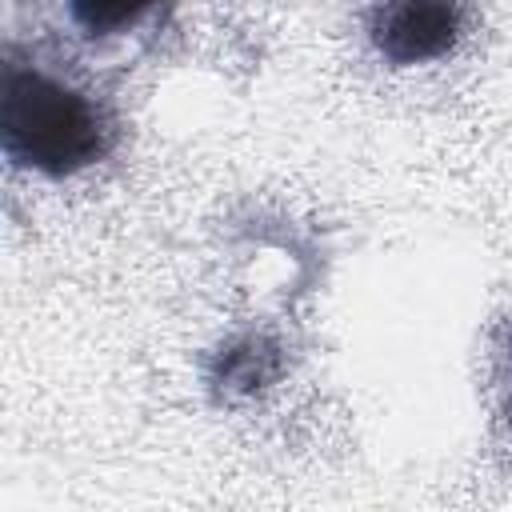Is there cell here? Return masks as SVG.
I'll list each match as a JSON object with an SVG mask.
<instances>
[{"label": "cell", "instance_id": "1", "mask_svg": "<svg viewBox=\"0 0 512 512\" xmlns=\"http://www.w3.org/2000/svg\"><path fill=\"white\" fill-rule=\"evenodd\" d=\"M0 140L8 160L44 176H72L104 156L108 128L88 96L36 68L8 64L0 96Z\"/></svg>", "mask_w": 512, "mask_h": 512}, {"label": "cell", "instance_id": "2", "mask_svg": "<svg viewBox=\"0 0 512 512\" xmlns=\"http://www.w3.org/2000/svg\"><path fill=\"white\" fill-rule=\"evenodd\" d=\"M460 28V0H380L368 24L376 52L392 64H428L448 56Z\"/></svg>", "mask_w": 512, "mask_h": 512}, {"label": "cell", "instance_id": "3", "mask_svg": "<svg viewBox=\"0 0 512 512\" xmlns=\"http://www.w3.org/2000/svg\"><path fill=\"white\" fill-rule=\"evenodd\" d=\"M152 8H156V0H68L72 20H76L88 36L124 32V28L140 24Z\"/></svg>", "mask_w": 512, "mask_h": 512}]
</instances>
